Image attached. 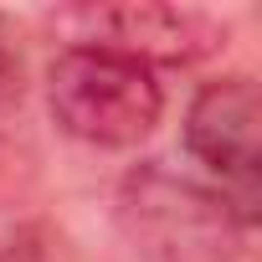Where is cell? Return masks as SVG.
<instances>
[{
    "mask_svg": "<svg viewBox=\"0 0 262 262\" xmlns=\"http://www.w3.org/2000/svg\"><path fill=\"white\" fill-rule=\"evenodd\" d=\"M108 41L139 62H195L211 57L216 47H226V26H216L206 11H185V6H108L88 16Z\"/></svg>",
    "mask_w": 262,
    "mask_h": 262,
    "instance_id": "obj_4",
    "label": "cell"
},
{
    "mask_svg": "<svg viewBox=\"0 0 262 262\" xmlns=\"http://www.w3.org/2000/svg\"><path fill=\"white\" fill-rule=\"evenodd\" d=\"M185 149L221 180L231 211L252 226L262 175V98L247 72L206 82L185 108Z\"/></svg>",
    "mask_w": 262,
    "mask_h": 262,
    "instance_id": "obj_3",
    "label": "cell"
},
{
    "mask_svg": "<svg viewBox=\"0 0 262 262\" xmlns=\"http://www.w3.org/2000/svg\"><path fill=\"white\" fill-rule=\"evenodd\" d=\"M21 93H26V62H21L11 21L0 16V113H6L11 103H21Z\"/></svg>",
    "mask_w": 262,
    "mask_h": 262,
    "instance_id": "obj_5",
    "label": "cell"
},
{
    "mask_svg": "<svg viewBox=\"0 0 262 262\" xmlns=\"http://www.w3.org/2000/svg\"><path fill=\"white\" fill-rule=\"evenodd\" d=\"M113 226L139 262H242L247 252V221L231 201L160 160H144L118 180Z\"/></svg>",
    "mask_w": 262,
    "mask_h": 262,
    "instance_id": "obj_1",
    "label": "cell"
},
{
    "mask_svg": "<svg viewBox=\"0 0 262 262\" xmlns=\"http://www.w3.org/2000/svg\"><path fill=\"white\" fill-rule=\"evenodd\" d=\"M0 262H47V252L31 236H0Z\"/></svg>",
    "mask_w": 262,
    "mask_h": 262,
    "instance_id": "obj_6",
    "label": "cell"
},
{
    "mask_svg": "<svg viewBox=\"0 0 262 262\" xmlns=\"http://www.w3.org/2000/svg\"><path fill=\"white\" fill-rule=\"evenodd\" d=\"M47 108L77 144L134 149L155 134L165 113V88L149 62L103 41H77L47 67Z\"/></svg>",
    "mask_w": 262,
    "mask_h": 262,
    "instance_id": "obj_2",
    "label": "cell"
}]
</instances>
